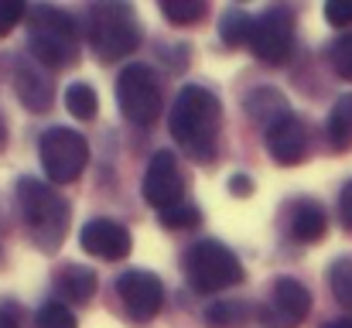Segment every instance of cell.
Wrapping results in <instances>:
<instances>
[{
	"label": "cell",
	"mask_w": 352,
	"mask_h": 328,
	"mask_svg": "<svg viewBox=\"0 0 352 328\" xmlns=\"http://www.w3.org/2000/svg\"><path fill=\"white\" fill-rule=\"evenodd\" d=\"M171 137L195 161H212L223 130V103L206 86H185L171 107Z\"/></svg>",
	"instance_id": "obj_1"
},
{
	"label": "cell",
	"mask_w": 352,
	"mask_h": 328,
	"mask_svg": "<svg viewBox=\"0 0 352 328\" xmlns=\"http://www.w3.org/2000/svg\"><path fill=\"white\" fill-rule=\"evenodd\" d=\"M28 48L45 69H72L79 62V21L58 7H31L28 14Z\"/></svg>",
	"instance_id": "obj_2"
},
{
	"label": "cell",
	"mask_w": 352,
	"mask_h": 328,
	"mask_svg": "<svg viewBox=\"0 0 352 328\" xmlns=\"http://www.w3.org/2000/svg\"><path fill=\"white\" fill-rule=\"evenodd\" d=\"M17 206H21V216H24L31 243L41 253H52V250L62 246V239L69 232L72 209L52 185H45L38 178H21L17 182Z\"/></svg>",
	"instance_id": "obj_3"
},
{
	"label": "cell",
	"mask_w": 352,
	"mask_h": 328,
	"mask_svg": "<svg viewBox=\"0 0 352 328\" xmlns=\"http://www.w3.org/2000/svg\"><path fill=\"white\" fill-rule=\"evenodd\" d=\"M86 38L103 62L126 58L140 45V21L130 3H96L86 14Z\"/></svg>",
	"instance_id": "obj_4"
},
{
	"label": "cell",
	"mask_w": 352,
	"mask_h": 328,
	"mask_svg": "<svg viewBox=\"0 0 352 328\" xmlns=\"http://www.w3.org/2000/svg\"><path fill=\"white\" fill-rule=\"evenodd\" d=\"M182 270L188 277V284L202 294H216L236 287L243 281V263L230 246H223L219 239H202L195 246H188V253L182 256Z\"/></svg>",
	"instance_id": "obj_5"
},
{
	"label": "cell",
	"mask_w": 352,
	"mask_h": 328,
	"mask_svg": "<svg viewBox=\"0 0 352 328\" xmlns=\"http://www.w3.org/2000/svg\"><path fill=\"white\" fill-rule=\"evenodd\" d=\"M117 103L120 113L130 120V123H154L161 113H164V96H161V79L154 76L151 65H126L117 79Z\"/></svg>",
	"instance_id": "obj_6"
},
{
	"label": "cell",
	"mask_w": 352,
	"mask_h": 328,
	"mask_svg": "<svg viewBox=\"0 0 352 328\" xmlns=\"http://www.w3.org/2000/svg\"><path fill=\"white\" fill-rule=\"evenodd\" d=\"M41 168L55 185H72L86 171L89 161V144L79 130L69 127H52L41 133Z\"/></svg>",
	"instance_id": "obj_7"
},
{
	"label": "cell",
	"mask_w": 352,
	"mask_h": 328,
	"mask_svg": "<svg viewBox=\"0 0 352 328\" xmlns=\"http://www.w3.org/2000/svg\"><path fill=\"white\" fill-rule=\"evenodd\" d=\"M250 48L263 65H287V58L294 55V10L267 7L260 17H253Z\"/></svg>",
	"instance_id": "obj_8"
},
{
	"label": "cell",
	"mask_w": 352,
	"mask_h": 328,
	"mask_svg": "<svg viewBox=\"0 0 352 328\" xmlns=\"http://www.w3.org/2000/svg\"><path fill=\"white\" fill-rule=\"evenodd\" d=\"M117 294L133 322H151L164 308V284L151 270H126L117 281Z\"/></svg>",
	"instance_id": "obj_9"
},
{
	"label": "cell",
	"mask_w": 352,
	"mask_h": 328,
	"mask_svg": "<svg viewBox=\"0 0 352 328\" xmlns=\"http://www.w3.org/2000/svg\"><path fill=\"white\" fill-rule=\"evenodd\" d=\"M182 195H185V178L178 171V161L171 151H157L144 171V199L154 206V209H175L182 206Z\"/></svg>",
	"instance_id": "obj_10"
},
{
	"label": "cell",
	"mask_w": 352,
	"mask_h": 328,
	"mask_svg": "<svg viewBox=\"0 0 352 328\" xmlns=\"http://www.w3.org/2000/svg\"><path fill=\"white\" fill-rule=\"evenodd\" d=\"M311 311V291L294 281V277H277L270 287V308H267V325L298 328Z\"/></svg>",
	"instance_id": "obj_11"
},
{
	"label": "cell",
	"mask_w": 352,
	"mask_h": 328,
	"mask_svg": "<svg viewBox=\"0 0 352 328\" xmlns=\"http://www.w3.org/2000/svg\"><path fill=\"white\" fill-rule=\"evenodd\" d=\"M79 243H82V250L86 253H93V256H100V260H123V256H130V250H133V239H130V229L117 222V219H89L86 226H82V232H79Z\"/></svg>",
	"instance_id": "obj_12"
},
{
	"label": "cell",
	"mask_w": 352,
	"mask_h": 328,
	"mask_svg": "<svg viewBox=\"0 0 352 328\" xmlns=\"http://www.w3.org/2000/svg\"><path fill=\"white\" fill-rule=\"evenodd\" d=\"M267 154L277 164H301L308 154V127L301 116H284L274 127H267Z\"/></svg>",
	"instance_id": "obj_13"
},
{
	"label": "cell",
	"mask_w": 352,
	"mask_h": 328,
	"mask_svg": "<svg viewBox=\"0 0 352 328\" xmlns=\"http://www.w3.org/2000/svg\"><path fill=\"white\" fill-rule=\"evenodd\" d=\"M14 93L31 113H48L55 103V86L52 76L45 72V65H38L34 58H21L14 69Z\"/></svg>",
	"instance_id": "obj_14"
},
{
	"label": "cell",
	"mask_w": 352,
	"mask_h": 328,
	"mask_svg": "<svg viewBox=\"0 0 352 328\" xmlns=\"http://www.w3.org/2000/svg\"><path fill=\"white\" fill-rule=\"evenodd\" d=\"M287 226H291V236L298 243H318L329 232V216H325V209L315 199H298L291 206Z\"/></svg>",
	"instance_id": "obj_15"
},
{
	"label": "cell",
	"mask_w": 352,
	"mask_h": 328,
	"mask_svg": "<svg viewBox=\"0 0 352 328\" xmlns=\"http://www.w3.org/2000/svg\"><path fill=\"white\" fill-rule=\"evenodd\" d=\"M243 107H246V116H253V120H260V123H267V127H274L277 120L291 116L287 100H284L274 86H256V89L243 100Z\"/></svg>",
	"instance_id": "obj_16"
},
{
	"label": "cell",
	"mask_w": 352,
	"mask_h": 328,
	"mask_svg": "<svg viewBox=\"0 0 352 328\" xmlns=\"http://www.w3.org/2000/svg\"><path fill=\"white\" fill-rule=\"evenodd\" d=\"M325 137H329V147L336 154L352 151V93H342L336 100V107L329 113V123H325Z\"/></svg>",
	"instance_id": "obj_17"
},
{
	"label": "cell",
	"mask_w": 352,
	"mask_h": 328,
	"mask_svg": "<svg viewBox=\"0 0 352 328\" xmlns=\"http://www.w3.org/2000/svg\"><path fill=\"white\" fill-rule=\"evenodd\" d=\"M58 291H62L65 301L82 305V301H89V298L96 294V274H93L89 267L69 263V267L58 270Z\"/></svg>",
	"instance_id": "obj_18"
},
{
	"label": "cell",
	"mask_w": 352,
	"mask_h": 328,
	"mask_svg": "<svg viewBox=\"0 0 352 328\" xmlns=\"http://www.w3.org/2000/svg\"><path fill=\"white\" fill-rule=\"evenodd\" d=\"M65 109L76 116V120H96V113H100V96H96V89L89 86V83H72L69 89H65Z\"/></svg>",
	"instance_id": "obj_19"
},
{
	"label": "cell",
	"mask_w": 352,
	"mask_h": 328,
	"mask_svg": "<svg viewBox=\"0 0 352 328\" xmlns=\"http://www.w3.org/2000/svg\"><path fill=\"white\" fill-rule=\"evenodd\" d=\"M219 38H223V45H230V48L250 45V38H253V17L243 14V10H236V7L226 10L223 21H219Z\"/></svg>",
	"instance_id": "obj_20"
},
{
	"label": "cell",
	"mask_w": 352,
	"mask_h": 328,
	"mask_svg": "<svg viewBox=\"0 0 352 328\" xmlns=\"http://www.w3.org/2000/svg\"><path fill=\"white\" fill-rule=\"evenodd\" d=\"M329 287L342 308H352V256H339L329 267Z\"/></svg>",
	"instance_id": "obj_21"
},
{
	"label": "cell",
	"mask_w": 352,
	"mask_h": 328,
	"mask_svg": "<svg viewBox=\"0 0 352 328\" xmlns=\"http://www.w3.org/2000/svg\"><path fill=\"white\" fill-rule=\"evenodd\" d=\"M161 14L171 24H195V21L206 17V3L202 0H164L161 3Z\"/></svg>",
	"instance_id": "obj_22"
},
{
	"label": "cell",
	"mask_w": 352,
	"mask_h": 328,
	"mask_svg": "<svg viewBox=\"0 0 352 328\" xmlns=\"http://www.w3.org/2000/svg\"><path fill=\"white\" fill-rule=\"evenodd\" d=\"M246 318V305L243 301H216L206 308V322L212 328H233Z\"/></svg>",
	"instance_id": "obj_23"
},
{
	"label": "cell",
	"mask_w": 352,
	"mask_h": 328,
	"mask_svg": "<svg viewBox=\"0 0 352 328\" xmlns=\"http://www.w3.org/2000/svg\"><path fill=\"white\" fill-rule=\"evenodd\" d=\"M34 328H79V322H76V315H72L65 305L48 301V305H41V308H38V315H34Z\"/></svg>",
	"instance_id": "obj_24"
},
{
	"label": "cell",
	"mask_w": 352,
	"mask_h": 328,
	"mask_svg": "<svg viewBox=\"0 0 352 328\" xmlns=\"http://www.w3.org/2000/svg\"><path fill=\"white\" fill-rule=\"evenodd\" d=\"M329 62H332V69H336L346 83H352V31L339 34V38L329 45Z\"/></svg>",
	"instance_id": "obj_25"
},
{
	"label": "cell",
	"mask_w": 352,
	"mask_h": 328,
	"mask_svg": "<svg viewBox=\"0 0 352 328\" xmlns=\"http://www.w3.org/2000/svg\"><path fill=\"white\" fill-rule=\"evenodd\" d=\"M199 219H202V212L195 209V206H175V209H164L161 212V226L164 229H188V226H199Z\"/></svg>",
	"instance_id": "obj_26"
},
{
	"label": "cell",
	"mask_w": 352,
	"mask_h": 328,
	"mask_svg": "<svg viewBox=\"0 0 352 328\" xmlns=\"http://www.w3.org/2000/svg\"><path fill=\"white\" fill-rule=\"evenodd\" d=\"M24 17H28V7L21 0H0V38H7Z\"/></svg>",
	"instance_id": "obj_27"
},
{
	"label": "cell",
	"mask_w": 352,
	"mask_h": 328,
	"mask_svg": "<svg viewBox=\"0 0 352 328\" xmlns=\"http://www.w3.org/2000/svg\"><path fill=\"white\" fill-rule=\"evenodd\" d=\"M325 21H329L332 28H349L352 0H329V3H325Z\"/></svg>",
	"instance_id": "obj_28"
},
{
	"label": "cell",
	"mask_w": 352,
	"mask_h": 328,
	"mask_svg": "<svg viewBox=\"0 0 352 328\" xmlns=\"http://www.w3.org/2000/svg\"><path fill=\"white\" fill-rule=\"evenodd\" d=\"M339 219L346 229H352V182H346V188L339 195Z\"/></svg>",
	"instance_id": "obj_29"
},
{
	"label": "cell",
	"mask_w": 352,
	"mask_h": 328,
	"mask_svg": "<svg viewBox=\"0 0 352 328\" xmlns=\"http://www.w3.org/2000/svg\"><path fill=\"white\" fill-rule=\"evenodd\" d=\"M230 185H233L236 195H250V188H253V182H250V178H243V175H236Z\"/></svg>",
	"instance_id": "obj_30"
},
{
	"label": "cell",
	"mask_w": 352,
	"mask_h": 328,
	"mask_svg": "<svg viewBox=\"0 0 352 328\" xmlns=\"http://www.w3.org/2000/svg\"><path fill=\"white\" fill-rule=\"evenodd\" d=\"M322 328H352V318H336V322H325Z\"/></svg>",
	"instance_id": "obj_31"
},
{
	"label": "cell",
	"mask_w": 352,
	"mask_h": 328,
	"mask_svg": "<svg viewBox=\"0 0 352 328\" xmlns=\"http://www.w3.org/2000/svg\"><path fill=\"white\" fill-rule=\"evenodd\" d=\"M7 147V123H3V116H0V151Z\"/></svg>",
	"instance_id": "obj_32"
},
{
	"label": "cell",
	"mask_w": 352,
	"mask_h": 328,
	"mask_svg": "<svg viewBox=\"0 0 352 328\" xmlns=\"http://www.w3.org/2000/svg\"><path fill=\"white\" fill-rule=\"evenodd\" d=\"M0 328H17V322H14L10 315H3V311H0Z\"/></svg>",
	"instance_id": "obj_33"
}]
</instances>
